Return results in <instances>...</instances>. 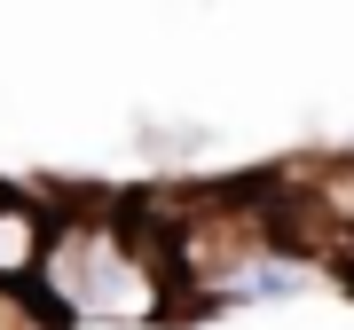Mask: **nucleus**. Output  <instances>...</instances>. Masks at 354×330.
Masks as SVG:
<instances>
[{
  "mask_svg": "<svg viewBox=\"0 0 354 330\" xmlns=\"http://www.w3.org/2000/svg\"><path fill=\"white\" fill-rule=\"evenodd\" d=\"M0 330H48V315L24 283H0Z\"/></svg>",
  "mask_w": 354,
  "mask_h": 330,
  "instance_id": "3",
  "label": "nucleus"
},
{
  "mask_svg": "<svg viewBox=\"0 0 354 330\" xmlns=\"http://www.w3.org/2000/svg\"><path fill=\"white\" fill-rule=\"evenodd\" d=\"M48 236H55V204H39L24 189H0V283L32 291L39 260H48Z\"/></svg>",
  "mask_w": 354,
  "mask_h": 330,
  "instance_id": "2",
  "label": "nucleus"
},
{
  "mask_svg": "<svg viewBox=\"0 0 354 330\" xmlns=\"http://www.w3.org/2000/svg\"><path fill=\"white\" fill-rule=\"evenodd\" d=\"M32 299L48 322H150L174 307V275L118 213H55Z\"/></svg>",
  "mask_w": 354,
  "mask_h": 330,
  "instance_id": "1",
  "label": "nucleus"
}]
</instances>
